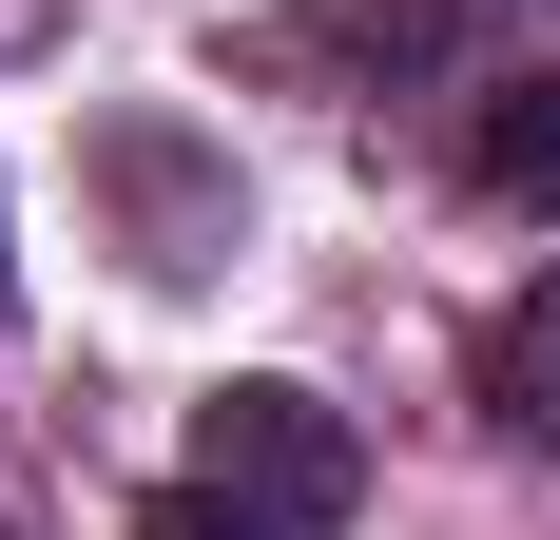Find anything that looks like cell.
Masks as SVG:
<instances>
[{
	"instance_id": "4",
	"label": "cell",
	"mask_w": 560,
	"mask_h": 540,
	"mask_svg": "<svg viewBox=\"0 0 560 540\" xmlns=\"http://www.w3.org/2000/svg\"><path fill=\"white\" fill-rule=\"evenodd\" d=\"M136 540H271V521H252V502H213V483H174V502H155Z\"/></svg>"
},
{
	"instance_id": "1",
	"label": "cell",
	"mask_w": 560,
	"mask_h": 540,
	"mask_svg": "<svg viewBox=\"0 0 560 540\" xmlns=\"http://www.w3.org/2000/svg\"><path fill=\"white\" fill-rule=\"evenodd\" d=\"M194 483L252 502L271 540H329L348 502H368V444H348V406H310V386H213V406H194Z\"/></svg>"
},
{
	"instance_id": "3",
	"label": "cell",
	"mask_w": 560,
	"mask_h": 540,
	"mask_svg": "<svg viewBox=\"0 0 560 540\" xmlns=\"http://www.w3.org/2000/svg\"><path fill=\"white\" fill-rule=\"evenodd\" d=\"M483 193L503 213H560V78H503L483 97Z\"/></svg>"
},
{
	"instance_id": "2",
	"label": "cell",
	"mask_w": 560,
	"mask_h": 540,
	"mask_svg": "<svg viewBox=\"0 0 560 540\" xmlns=\"http://www.w3.org/2000/svg\"><path fill=\"white\" fill-rule=\"evenodd\" d=\"M483 425H503V444H560V270L483 328Z\"/></svg>"
}]
</instances>
